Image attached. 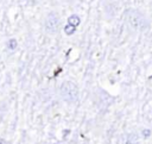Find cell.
<instances>
[{
  "label": "cell",
  "mask_w": 152,
  "mask_h": 144,
  "mask_svg": "<svg viewBox=\"0 0 152 144\" xmlns=\"http://www.w3.org/2000/svg\"><path fill=\"white\" fill-rule=\"evenodd\" d=\"M125 20L127 25L134 31L144 32L150 27V21L146 15L135 8H127L125 11Z\"/></svg>",
  "instance_id": "obj_1"
},
{
  "label": "cell",
  "mask_w": 152,
  "mask_h": 144,
  "mask_svg": "<svg viewBox=\"0 0 152 144\" xmlns=\"http://www.w3.org/2000/svg\"><path fill=\"white\" fill-rule=\"evenodd\" d=\"M0 144H7V143H6V140L4 138H0Z\"/></svg>",
  "instance_id": "obj_9"
},
{
  "label": "cell",
  "mask_w": 152,
  "mask_h": 144,
  "mask_svg": "<svg viewBox=\"0 0 152 144\" xmlns=\"http://www.w3.org/2000/svg\"><path fill=\"white\" fill-rule=\"evenodd\" d=\"M68 23H69V25H71V26L76 27V26H78V25H80L81 19H80V17H78L77 14H72V15H70V17L68 18Z\"/></svg>",
  "instance_id": "obj_5"
},
{
  "label": "cell",
  "mask_w": 152,
  "mask_h": 144,
  "mask_svg": "<svg viewBox=\"0 0 152 144\" xmlns=\"http://www.w3.org/2000/svg\"><path fill=\"white\" fill-rule=\"evenodd\" d=\"M61 18L56 12H50L44 19V30L49 35H56L61 29Z\"/></svg>",
  "instance_id": "obj_3"
},
{
  "label": "cell",
  "mask_w": 152,
  "mask_h": 144,
  "mask_svg": "<svg viewBox=\"0 0 152 144\" xmlns=\"http://www.w3.org/2000/svg\"><path fill=\"white\" fill-rule=\"evenodd\" d=\"M75 31H76V27H74V26H71V25H69V24L64 26V32H65L66 35H72Z\"/></svg>",
  "instance_id": "obj_6"
},
{
  "label": "cell",
  "mask_w": 152,
  "mask_h": 144,
  "mask_svg": "<svg viewBox=\"0 0 152 144\" xmlns=\"http://www.w3.org/2000/svg\"><path fill=\"white\" fill-rule=\"evenodd\" d=\"M59 94L62 99L66 102H75L78 99V88L71 81H65L59 88Z\"/></svg>",
  "instance_id": "obj_2"
},
{
  "label": "cell",
  "mask_w": 152,
  "mask_h": 144,
  "mask_svg": "<svg viewBox=\"0 0 152 144\" xmlns=\"http://www.w3.org/2000/svg\"><path fill=\"white\" fill-rule=\"evenodd\" d=\"M119 143L120 144H137V138L133 133H125L120 136Z\"/></svg>",
  "instance_id": "obj_4"
},
{
  "label": "cell",
  "mask_w": 152,
  "mask_h": 144,
  "mask_svg": "<svg viewBox=\"0 0 152 144\" xmlns=\"http://www.w3.org/2000/svg\"><path fill=\"white\" fill-rule=\"evenodd\" d=\"M150 134H151V130H148V129H144V130H142V137H144V138L148 137Z\"/></svg>",
  "instance_id": "obj_8"
},
{
  "label": "cell",
  "mask_w": 152,
  "mask_h": 144,
  "mask_svg": "<svg viewBox=\"0 0 152 144\" xmlns=\"http://www.w3.org/2000/svg\"><path fill=\"white\" fill-rule=\"evenodd\" d=\"M7 48L10 49V50H14L15 48H17V40L15 39H10L8 42H7Z\"/></svg>",
  "instance_id": "obj_7"
}]
</instances>
